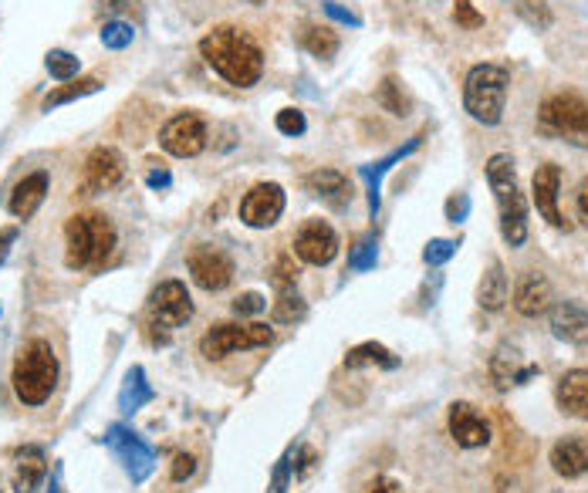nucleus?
Returning <instances> with one entry per match:
<instances>
[{"instance_id":"obj_1","label":"nucleus","mask_w":588,"mask_h":493,"mask_svg":"<svg viewBox=\"0 0 588 493\" xmlns=\"http://www.w3.org/2000/svg\"><path fill=\"white\" fill-rule=\"evenodd\" d=\"M200 55L224 82L237 88H251L264 75V55L257 41L247 31L230 28V24H220L210 34H203Z\"/></svg>"},{"instance_id":"obj_2","label":"nucleus","mask_w":588,"mask_h":493,"mask_svg":"<svg viewBox=\"0 0 588 493\" xmlns=\"http://www.w3.org/2000/svg\"><path fill=\"white\" fill-rule=\"evenodd\" d=\"M487 183L490 193L501 210V233L511 247H521L528 240V203L518 186V173H514V159L507 152H494L487 159Z\"/></svg>"},{"instance_id":"obj_3","label":"nucleus","mask_w":588,"mask_h":493,"mask_svg":"<svg viewBox=\"0 0 588 493\" xmlns=\"http://www.w3.org/2000/svg\"><path fill=\"white\" fill-rule=\"evenodd\" d=\"M115 227L102 213H75L65 223V261L75 271H95L112 257Z\"/></svg>"},{"instance_id":"obj_4","label":"nucleus","mask_w":588,"mask_h":493,"mask_svg":"<svg viewBox=\"0 0 588 493\" xmlns=\"http://www.w3.org/2000/svg\"><path fill=\"white\" fill-rule=\"evenodd\" d=\"M14 392L24 406H41V402L51 399L58 385V358L55 348H51L44 338H34L17 352L14 372H11Z\"/></svg>"},{"instance_id":"obj_5","label":"nucleus","mask_w":588,"mask_h":493,"mask_svg":"<svg viewBox=\"0 0 588 493\" xmlns=\"http://www.w3.org/2000/svg\"><path fill=\"white\" fill-rule=\"evenodd\" d=\"M507 85H511V71L504 65H474L463 82V109L480 125H497L504 119Z\"/></svg>"},{"instance_id":"obj_6","label":"nucleus","mask_w":588,"mask_h":493,"mask_svg":"<svg viewBox=\"0 0 588 493\" xmlns=\"http://www.w3.org/2000/svg\"><path fill=\"white\" fill-rule=\"evenodd\" d=\"M538 129L548 139L588 146V102L575 92H558L545 98L538 109Z\"/></svg>"},{"instance_id":"obj_7","label":"nucleus","mask_w":588,"mask_h":493,"mask_svg":"<svg viewBox=\"0 0 588 493\" xmlns=\"http://www.w3.org/2000/svg\"><path fill=\"white\" fill-rule=\"evenodd\" d=\"M274 342V328L267 325H213L200 342V352L210 358H227L247 348H261Z\"/></svg>"},{"instance_id":"obj_8","label":"nucleus","mask_w":588,"mask_h":493,"mask_svg":"<svg viewBox=\"0 0 588 493\" xmlns=\"http://www.w3.org/2000/svg\"><path fill=\"white\" fill-rule=\"evenodd\" d=\"M105 446L115 453V460L122 463V470L129 473L132 483H142L149 473H153V466H156L153 446H149L139 433H132L129 426H109V433H105Z\"/></svg>"},{"instance_id":"obj_9","label":"nucleus","mask_w":588,"mask_h":493,"mask_svg":"<svg viewBox=\"0 0 588 493\" xmlns=\"http://www.w3.org/2000/svg\"><path fill=\"white\" fill-rule=\"evenodd\" d=\"M159 146L176 159L200 156V152L207 149V122L193 112L173 115V119L163 125V132H159Z\"/></svg>"},{"instance_id":"obj_10","label":"nucleus","mask_w":588,"mask_h":493,"mask_svg":"<svg viewBox=\"0 0 588 493\" xmlns=\"http://www.w3.org/2000/svg\"><path fill=\"white\" fill-rule=\"evenodd\" d=\"M149 318H153L156 328H180L193 318V298L186 291V284L180 281H163L149 298Z\"/></svg>"},{"instance_id":"obj_11","label":"nucleus","mask_w":588,"mask_h":493,"mask_svg":"<svg viewBox=\"0 0 588 493\" xmlns=\"http://www.w3.org/2000/svg\"><path fill=\"white\" fill-rule=\"evenodd\" d=\"M186 267H190V277L200 284L203 291H224L230 281H234V261L217 247H193L190 257H186Z\"/></svg>"},{"instance_id":"obj_12","label":"nucleus","mask_w":588,"mask_h":493,"mask_svg":"<svg viewBox=\"0 0 588 493\" xmlns=\"http://www.w3.org/2000/svg\"><path fill=\"white\" fill-rule=\"evenodd\" d=\"M284 213V190L278 183H257L240 203V220L251 230H267L281 220Z\"/></svg>"},{"instance_id":"obj_13","label":"nucleus","mask_w":588,"mask_h":493,"mask_svg":"<svg viewBox=\"0 0 588 493\" xmlns=\"http://www.w3.org/2000/svg\"><path fill=\"white\" fill-rule=\"evenodd\" d=\"M294 254L311 267H325L335 261L338 254V233L328 227L325 220H308L301 223L298 237H294Z\"/></svg>"},{"instance_id":"obj_14","label":"nucleus","mask_w":588,"mask_h":493,"mask_svg":"<svg viewBox=\"0 0 588 493\" xmlns=\"http://www.w3.org/2000/svg\"><path fill=\"white\" fill-rule=\"evenodd\" d=\"M126 176V159H122L119 149L112 146H98L88 152L85 159V179H82V190L85 193H105L115 190Z\"/></svg>"},{"instance_id":"obj_15","label":"nucleus","mask_w":588,"mask_h":493,"mask_svg":"<svg viewBox=\"0 0 588 493\" xmlns=\"http://www.w3.org/2000/svg\"><path fill=\"white\" fill-rule=\"evenodd\" d=\"M558 193H561V169L555 163H545L534 169L531 179V200L538 206V213L545 217L551 227H568L565 217H561V206H558Z\"/></svg>"},{"instance_id":"obj_16","label":"nucleus","mask_w":588,"mask_h":493,"mask_svg":"<svg viewBox=\"0 0 588 493\" xmlns=\"http://www.w3.org/2000/svg\"><path fill=\"white\" fill-rule=\"evenodd\" d=\"M450 436L463 450H480L490 443V423L470 402H453L450 406Z\"/></svg>"},{"instance_id":"obj_17","label":"nucleus","mask_w":588,"mask_h":493,"mask_svg":"<svg viewBox=\"0 0 588 493\" xmlns=\"http://www.w3.org/2000/svg\"><path fill=\"white\" fill-rule=\"evenodd\" d=\"M531 375H538V369H534V365H524L518 345L501 342V345L494 348V355H490V379H494V385L501 392L511 389V385L528 382Z\"/></svg>"},{"instance_id":"obj_18","label":"nucleus","mask_w":588,"mask_h":493,"mask_svg":"<svg viewBox=\"0 0 588 493\" xmlns=\"http://www.w3.org/2000/svg\"><path fill=\"white\" fill-rule=\"evenodd\" d=\"M551 311V335L565 345H588V311L578 301H558Z\"/></svg>"},{"instance_id":"obj_19","label":"nucleus","mask_w":588,"mask_h":493,"mask_svg":"<svg viewBox=\"0 0 588 493\" xmlns=\"http://www.w3.org/2000/svg\"><path fill=\"white\" fill-rule=\"evenodd\" d=\"M551 470L565 480H578L588 473V436H565L551 446Z\"/></svg>"},{"instance_id":"obj_20","label":"nucleus","mask_w":588,"mask_h":493,"mask_svg":"<svg viewBox=\"0 0 588 493\" xmlns=\"http://www.w3.org/2000/svg\"><path fill=\"white\" fill-rule=\"evenodd\" d=\"M514 308H518V315L524 318L545 315L551 308V284L545 281V274L528 271L518 277V284H514Z\"/></svg>"},{"instance_id":"obj_21","label":"nucleus","mask_w":588,"mask_h":493,"mask_svg":"<svg viewBox=\"0 0 588 493\" xmlns=\"http://www.w3.org/2000/svg\"><path fill=\"white\" fill-rule=\"evenodd\" d=\"M420 146H423V136H413L403 149H392L386 159H379V163L362 166L359 176H362V183H365V193H369V213H372V217L379 213V203H382V196H379L382 193V176H386L396 163H403L406 156H413V152L420 149Z\"/></svg>"},{"instance_id":"obj_22","label":"nucleus","mask_w":588,"mask_h":493,"mask_svg":"<svg viewBox=\"0 0 588 493\" xmlns=\"http://www.w3.org/2000/svg\"><path fill=\"white\" fill-rule=\"evenodd\" d=\"M44 477H48V456H44L41 446H24L14 463V490L34 493L44 483Z\"/></svg>"},{"instance_id":"obj_23","label":"nucleus","mask_w":588,"mask_h":493,"mask_svg":"<svg viewBox=\"0 0 588 493\" xmlns=\"http://www.w3.org/2000/svg\"><path fill=\"white\" fill-rule=\"evenodd\" d=\"M44 196H48V173H31L14 186L7 206H11L17 220H31L38 213V206L44 203Z\"/></svg>"},{"instance_id":"obj_24","label":"nucleus","mask_w":588,"mask_h":493,"mask_svg":"<svg viewBox=\"0 0 588 493\" xmlns=\"http://www.w3.org/2000/svg\"><path fill=\"white\" fill-rule=\"evenodd\" d=\"M558 406L568 416L588 419V369H572L558 379Z\"/></svg>"},{"instance_id":"obj_25","label":"nucleus","mask_w":588,"mask_h":493,"mask_svg":"<svg viewBox=\"0 0 588 493\" xmlns=\"http://www.w3.org/2000/svg\"><path fill=\"white\" fill-rule=\"evenodd\" d=\"M305 186L311 196H318V200H328L335 206H342L345 193H349V179H345L338 169H315V173L305 176Z\"/></svg>"},{"instance_id":"obj_26","label":"nucleus","mask_w":588,"mask_h":493,"mask_svg":"<svg viewBox=\"0 0 588 493\" xmlns=\"http://www.w3.org/2000/svg\"><path fill=\"white\" fill-rule=\"evenodd\" d=\"M477 304L484 311H501L507 304V274L501 261H494L487 267V274L480 277V288H477Z\"/></svg>"},{"instance_id":"obj_27","label":"nucleus","mask_w":588,"mask_h":493,"mask_svg":"<svg viewBox=\"0 0 588 493\" xmlns=\"http://www.w3.org/2000/svg\"><path fill=\"white\" fill-rule=\"evenodd\" d=\"M153 399H156V392H153V385L146 382V372H142L139 365L129 369L126 382H122V389H119V409L126 412V416H132V412H139Z\"/></svg>"},{"instance_id":"obj_28","label":"nucleus","mask_w":588,"mask_h":493,"mask_svg":"<svg viewBox=\"0 0 588 493\" xmlns=\"http://www.w3.org/2000/svg\"><path fill=\"white\" fill-rule=\"evenodd\" d=\"M365 365H379V369H396L399 358L392 355L386 345L365 342V345H355L352 352L345 355V369H365Z\"/></svg>"},{"instance_id":"obj_29","label":"nucleus","mask_w":588,"mask_h":493,"mask_svg":"<svg viewBox=\"0 0 588 493\" xmlns=\"http://www.w3.org/2000/svg\"><path fill=\"white\" fill-rule=\"evenodd\" d=\"M98 88H102V82L98 78H78V82H71L65 88H55L48 98L41 102V109L44 112H51V109H58V105H65V102H75V98H85V95H95Z\"/></svg>"},{"instance_id":"obj_30","label":"nucleus","mask_w":588,"mask_h":493,"mask_svg":"<svg viewBox=\"0 0 588 493\" xmlns=\"http://www.w3.org/2000/svg\"><path fill=\"white\" fill-rule=\"evenodd\" d=\"M305 315H308V304L294 291H281V298L274 301V308H271L274 325H298V321H305Z\"/></svg>"},{"instance_id":"obj_31","label":"nucleus","mask_w":588,"mask_h":493,"mask_svg":"<svg viewBox=\"0 0 588 493\" xmlns=\"http://www.w3.org/2000/svg\"><path fill=\"white\" fill-rule=\"evenodd\" d=\"M301 44H305L308 55H315L322 61H332L335 51H338V34L328 31V28H305V34H301Z\"/></svg>"},{"instance_id":"obj_32","label":"nucleus","mask_w":588,"mask_h":493,"mask_svg":"<svg viewBox=\"0 0 588 493\" xmlns=\"http://www.w3.org/2000/svg\"><path fill=\"white\" fill-rule=\"evenodd\" d=\"M379 105L386 109L389 115H409V95L403 92V82H399L396 75H389L386 82L379 85Z\"/></svg>"},{"instance_id":"obj_33","label":"nucleus","mask_w":588,"mask_h":493,"mask_svg":"<svg viewBox=\"0 0 588 493\" xmlns=\"http://www.w3.org/2000/svg\"><path fill=\"white\" fill-rule=\"evenodd\" d=\"M44 68H48L51 78H58V82H75L78 71H82V61H78L71 51H48V58H44Z\"/></svg>"},{"instance_id":"obj_34","label":"nucleus","mask_w":588,"mask_h":493,"mask_svg":"<svg viewBox=\"0 0 588 493\" xmlns=\"http://www.w3.org/2000/svg\"><path fill=\"white\" fill-rule=\"evenodd\" d=\"M518 17L524 24H531L534 31H548L551 21H555V14H551L545 0H518Z\"/></svg>"},{"instance_id":"obj_35","label":"nucleus","mask_w":588,"mask_h":493,"mask_svg":"<svg viewBox=\"0 0 588 493\" xmlns=\"http://www.w3.org/2000/svg\"><path fill=\"white\" fill-rule=\"evenodd\" d=\"M132 38H136L132 24H126V21H105V28H102V44H105V48L122 51V48H129Z\"/></svg>"},{"instance_id":"obj_36","label":"nucleus","mask_w":588,"mask_h":493,"mask_svg":"<svg viewBox=\"0 0 588 493\" xmlns=\"http://www.w3.org/2000/svg\"><path fill=\"white\" fill-rule=\"evenodd\" d=\"M376 261H379V247H376V240H372V237L359 240V244L352 247V254H349L352 271H372Z\"/></svg>"},{"instance_id":"obj_37","label":"nucleus","mask_w":588,"mask_h":493,"mask_svg":"<svg viewBox=\"0 0 588 493\" xmlns=\"http://www.w3.org/2000/svg\"><path fill=\"white\" fill-rule=\"evenodd\" d=\"M271 281H274V288H278V291H294V284H298V267H294L291 254H281L278 261H274Z\"/></svg>"},{"instance_id":"obj_38","label":"nucleus","mask_w":588,"mask_h":493,"mask_svg":"<svg viewBox=\"0 0 588 493\" xmlns=\"http://www.w3.org/2000/svg\"><path fill=\"white\" fill-rule=\"evenodd\" d=\"M453 21H457L460 28H467V31L484 28V14L474 7V0H453Z\"/></svg>"},{"instance_id":"obj_39","label":"nucleus","mask_w":588,"mask_h":493,"mask_svg":"<svg viewBox=\"0 0 588 493\" xmlns=\"http://www.w3.org/2000/svg\"><path fill=\"white\" fill-rule=\"evenodd\" d=\"M457 247H460L457 240H430L423 250V261L430 267H443L453 254H457Z\"/></svg>"},{"instance_id":"obj_40","label":"nucleus","mask_w":588,"mask_h":493,"mask_svg":"<svg viewBox=\"0 0 588 493\" xmlns=\"http://www.w3.org/2000/svg\"><path fill=\"white\" fill-rule=\"evenodd\" d=\"M274 125H278L281 136H305V129H308L305 112H298V109H281Z\"/></svg>"},{"instance_id":"obj_41","label":"nucleus","mask_w":588,"mask_h":493,"mask_svg":"<svg viewBox=\"0 0 588 493\" xmlns=\"http://www.w3.org/2000/svg\"><path fill=\"white\" fill-rule=\"evenodd\" d=\"M264 308H267V301H264L257 291L240 294V298L234 301V315H237V318H254V315H261Z\"/></svg>"},{"instance_id":"obj_42","label":"nucleus","mask_w":588,"mask_h":493,"mask_svg":"<svg viewBox=\"0 0 588 493\" xmlns=\"http://www.w3.org/2000/svg\"><path fill=\"white\" fill-rule=\"evenodd\" d=\"M291 453H284L278 466H274V477H271V487H267V493H284L288 490V480H291Z\"/></svg>"},{"instance_id":"obj_43","label":"nucleus","mask_w":588,"mask_h":493,"mask_svg":"<svg viewBox=\"0 0 588 493\" xmlns=\"http://www.w3.org/2000/svg\"><path fill=\"white\" fill-rule=\"evenodd\" d=\"M196 473V456L193 453H176V460H173V470H169V477H173L176 483H183V480H190Z\"/></svg>"},{"instance_id":"obj_44","label":"nucleus","mask_w":588,"mask_h":493,"mask_svg":"<svg viewBox=\"0 0 588 493\" xmlns=\"http://www.w3.org/2000/svg\"><path fill=\"white\" fill-rule=\"evenodd\" d=\"M325 14L332 17V21L345 24V28H362V17H359V14L349 11V7H338V4H332V0H328V4H325Z\"/></svg>"},{"instance_id":"obj_45","label":"nucleus","mask_w":588,"mask_h":493,"mask_svg":"<svg viewBox=\"0 0 588 493\" xmlns=\"http://www.w3.org/2000/svg\"><path fill=\"white\" fill-rule=\"evenodd\" d=\"M467 213H470V196L467 193L450 196V200H447V220L450 223H463V220H467Z\"/></svg>"},{"instance_id":"obj_46","label":"nucleus","mask_w":588,"mask_h":493,"mask_svg":"<svg viewBox=\"0 0 588 493\" xmlns=\"http://www.w3.org/2000/svg\"><path fill=\"white\" fill-rule=\"evenodd\" d=\"M146 183L153 186V190H166V186L173 183V176H169V169L159 166V169H149V173H146Z\"/></svg>"},{"instance_id":"obj_47","label":"nucleus","mask_w":588,"mask_h":493,"mask_svg":"<svg viewBox=\"0 0 588 493\" xmlns=\"http://www.w3.org/2000/svg\"><path fill=\"white\" fill-rule=\"evenodd\" d=\"M575 206H578V217L588 227V176L582 179V186H578V196H575Z\"/></svg>"},{"instance_id":"obj_48","label":"nucleus","mask_w":588,"mask_h":493,"mask_svg":"<svg viewBox=\"0 0 588 493\" xmlns=\"http://www.w3.org/2000/svg\"><path fill=\"white\" fill-rule=\"evenodd\" d=\"M17 240V230L14 227H4L0 230V264L7 261V254H11V244Z\"/></svg>"},{"instance_id":"obj_49","label":"nucleus","mask_w":588,"mask_h":493,"mask_svg":"<svg viewBox=\"0 0 588 493\" xmlns=\"http://www.w3.org/2000/svg\"><path fill=\"white\" fill-rule=\"evenodd\" d=\"M298 460H301V463H298V477H305L311 466H315V450H311V446H301Z\"/></svg>"},{"instance_id":"obj_50","label":"nucleus","mask_w":588,"mask_h":493,"mask_svg":"<svg viewBox=\"0 0 588 493\" xmlns=\"http://www.w3.org/2000/svg\"><path fill=\"white\" fill-rule=\"evenodd\" d=\"M369 493H403V487H399V483H392V480H379Z\"/></svg>"},{"instance_id":"obj_51","label":"nucleus","mask_w":588,"mask_h":493,"mask_svg":"<svg viewBox=\"0 0 588 493\" xmlns=\"http://www.w3.org/2000/svg\"><path fill=\"white\" fill-rule=\"evenodd\" d=\"M109 11H122V7H132V0H102Z\"/></svg>"},{"instance_id":"obj_52","label":"nucleus","mask_w":588,"mask_h":493,"mask_svg":"<svg viewBox=\"0 0 588 493\" xmlns=\"http://www.w3.org/2000/svg\"><path fill=\"white\" fill-rule=\"evenodd\" d=\"M48 493H65V490H61V473H55V480H51V490Z\"/></svg>"},{"instance_id":"obj_53","label":"nucleus","mask_w":588,"mask_h":493,"mask_svg":"<svg viewBox=\"0 0 588 493\" xmlns=\"http://www.w3.org/2000/svg\"><path fill=\"white\" fill-rule=\"evenodd\" d=\"M247 4H264V0H247Z\"/></svg>"}]
</instances>
